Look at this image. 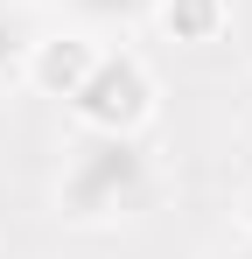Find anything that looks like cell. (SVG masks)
Returning <instances> with one entry per match:
<instances>
[{
  "mask_svg": "<svg viewBox=\"0 0 252 259\" xmlns=\"http://www.w3.org/2000/svg\"><path fill=\"white\" fill-rule=\"evenodd\" d=\"M140 189H147V161L133 154V140H126V133L91 140L77 161H70V175H63V203H70V217L133 210V203H140Z\"/></svg>",
  "mask_w": 252,
  "mask_h": 259,
  "instance_id": "cell-1",
  "label": "cell"
},
{
  "mask_svg": "<svg viewBox=\"0 0 252 259\" xmlns=\"http://www.w3.org/2000/svg\"><path fill=\"white\" fill-rule=\"evenodd\" d=\"M77 112L91 119L98 133H126L140 112H147V77L133 56H91V70L77 77Z\"/></svg>",
  "mask_w": 252,
  "mask_h": 259,
  "instance_id": "cell-2",
  "label": "cell"
},
{
  "mask_svg": "<svg viewBox=\"0 0 252 259\" xmlns=\"http://www.w3.org/2000/svg\"><path fill=\"white\" fill-rule=\"evenodd\" d=\"M28 28H21V14H7V7H0V77H14V63H21V56H28Z\"/></svg>",
  "mask_w": 252,
  "mask_h": 259,
  "instance_id": "cell-3",
  "label": "cell"
},
{
  "mask_svg": "<svg viewBox=\"0 0 252 259\" xmlns=\"http://www.w3.org/2000/svg\"><path fill=\"white\" fill-rule=\"evenodd\" d=\"M84 21H126V14H140L147 0H70Z\"/></svg>",
  "mask_w": 252,
  "mask_h": 259,
  "instance_id": "cell-4",
  "label": "cell"
},
{
  "mask_svg": "<svg viewBox=\"0 0 252 259\" xmlns=\"http://www.w3.org/2000/svg\"><path fill=\"white\" fill-rule=\"evenodd\" d=\"M231 259H252V245H238V252H231Z\"/></svg>",
  "mask_w": 252,
  "mask_h": 259,
  "instance_id": "cell-5",
  "label": "cell"
},
{
  "mask_svg": "<svg viewBox=\"0 0 252 259\" xmlns=\"http://www.w3.org/2000/svg\"><path fill=\"white\" fill-rule=\"evenodd\" d=\"M245 210H252V196H245Z\"/></svg>",
  "mask_w": 252,
  "mask_h": 259,
  "instance_id": "cell-6",
  "label": "cell"
}]
</instances>
